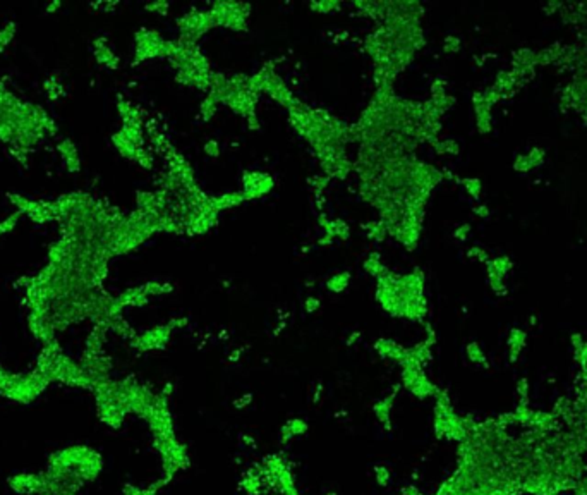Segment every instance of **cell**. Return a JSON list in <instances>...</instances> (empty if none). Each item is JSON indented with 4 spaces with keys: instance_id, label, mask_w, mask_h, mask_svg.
<instances>
[{
    "instance_id": "cell-23",
    "label": "cell",
    "mask_w": 587,
    "mask_h": 495,
    "mask_svg": "<svg viewBox=\"0 0 587 495\" xmlns=\"http://www.w3.org/2000/svg\"><path fill=\"white\" fill-rule=\"evenodd\" d=\"M526 332L519 329H512L510 336H508V354H510V361H515L522 353L524 346H526Z\"/></svg>"
},
{
    "instance_id": "cell-27",
    "label": "cell",
    "mask_w": 587,
    "mask_h": 495,
    "mask_svg": "<svg viewBox=\"0 0 587 495\" xmlns=\"http://www.w3.org/2000/svg\"><path fill=\"white\" fill-rule=\"evenodd\" d=\"M43 90H45V93H47V97L50 98V100H59V98H62L66 95L64 83L61 81V78H59V76H50L48 79H45Z\"/></svg>"
},
{
    "instance_id": "cell-18",
    "label": "cell",
    "mask_w": 587,
    "mask_h": 495,
    "mask_svg": "<svg viewBox=\"0 0 587 495\" xmlns=\"http://www.w3.org/2000/svg\"><path fill=\"white\" fill-rule=\"evenodd\" d=\"M57 152L61 155L62 164L69 172H79L81 171V157L77 152V146L74 145L72 139L64 138L57 143Z\"/></svg>"
},
{
    "instance_id": "cell-44",
    "label": "cell",
    "mask_w": 587,
    "mask_h": 495,
    "mask_svg": "<svg viewBox=\"0 0 587 495\" xmlns=\"http://www.w3.org/2000/svg\"><path fill=\"white\" fill-rule=\"evenodd\" d=\"M242 351H244V349H235V351H232V353L228 354V361H230V363H234V361H239V360H241Z\"/></svg>"
},
{
    "instance_id": "cell-42",
    "label": "cell",
    "mask_w": 587,
    "mask_h": 495,
    "mask_svg": "<svg viewBox=\"0 0 587 495\" xmlns=\"http://www.w3.org/2000/svg\"><path fill=\"white\" fill-rule=\"evenodd\" d=\"M467 255L472 256V258H479L481 262H486V260H488V255H486V253H484L483 249H479V248H472V249H469V253H467Z\"/></svg>"
},
{
    "instance_id": "cell-7",
    "label": "cell",
    "mask_w": 587,
    "mask_h": 495,
    "mask_svg": "<svg viewBox=\"0 0 587 495\" xmlns=\"http://www.w3.org/2000/svg\"><path fill=\"white\" fill-rule=\"evenodd\" d=\"M217 26L232 31H248L251 6L244 2H215L210 6Z\"/></svg>"
},
{
    "instance_id": "cell-15",
    "label": "cell",
    "mask_w": 587,
    "mask_h": 495,
    "mask_svg": "<svg viewBox=\"0 0 587 495\" xmlns=\"http://www.w3.org/2000/svg\"><path fill=\"white\" fill-rule=\"evenodd\" d=\"M400 387H402V385H397L390 394H386L385 398L378 399V401L372 405V413H375L376 421H378L385 430H392V411H393V405H395V398L397 394H399Z\"/></svg>"
},
{
    "instance_id": "cell-46",
    "label": "cell",
    "mask_w": 587,
    "mask_h": 495,
    "mask_svg": "<svg viewBox=\"0 0 587 495\" xmlns=\"http://www.w3.org/2000/svg\"><path fill=\"white\" fill-rule=\"evenodd\" d=\"M241 438H244V440H242V444H244V445L255 447V438H252L251 435H241Z\"/></svg>"
},
{
    "instance_id": "cell-10",
    "label": "cell",
    "mask_w": 587,
    "mask_h": 495,
    "mask_svg": "<svg viewBox=\"0 0 587 495\" xmlns=\"http://www.w3.org/2000/svg\"><path fill=\"white\" fill-rule=\"evenodd\" d=\"M7 487L17 495H47L48 482L45 472H19L7 478Z\"/></svg>"
},
{
    "instance_id": "cell-19",
    "label": "cell",
    "mask_w": 587,
    "mask_h": 495,
    "mask_svg": "<svg viewBox=\"0 0 587 495\" xmlns=\"http://www.w3.org/2000/svg\"><path fill=\"white\" fill-rule=\"evenodd\" d=\"M117 112H119V115H121L122 124L145 126L141 110H139V108L136 107V105L132 104L131 100H128V98L122 97V95H119V97H117Z\"/></svg>"
},
{
    "instance_id": "cell-11",
    "label": "cell",
    "mask_w": 587,
    "mask_h": 495,
    "mask_svg": "<svg viewBox=\"0 0 587 495\" xmlns=\"http://www.w3.org/2000/svg\"><path fill=\"white\" fill-rule=\"evenodd\" d=\"M275 188V179L268 172L246 171L242 174V196L246 202H255L268 196Z\"/></svg>"
},
{
    "instance_id": "cell-30",
    "label": "cell",
    "mask_w": 587,
    "mask_h": 495,
    "mask_svg": "<svg viewBox=\"0 0 587 495\" xmlns=\"http://www.w3.org/2000/svg\"><path fill=\"white\" fill-rule=\"evenodd\" d=\"M431 146H433L440 155H459L460 152L459 145H457L453 139H437Z\"/></svg>"
},
{
    "instance_id": "cell-43",
    "label": "cell",
    "mask_w": 587,
    "mask_h": 495,
    "mask_svg": "<svg viewBox=\"0 0 587 495\" xmlns=\"http://www.w3.org/2000/svg\"><path fill=\"white\" fill-rule=\"evenodd\" d=\"M323 396V385L321 384H316L315 385V391H312V401L318 402L319 399H321Z\"/></svg>"
},
{
    "instance_id": "cell-40",
    "label": "cell",
    "mask_w": 587,
    "mask_h": 495,
    "mask_svg": "<svg viewBox=\"0 0 587 495\" xmlns=\"http://www.w3.org/2000/svg\"><path fill=\"white\" fill-rule=\"evenodd\" d=\"M251 402H252V394H249V392H248V394L234 399V402H232V405H234L235 409H246L248 406H251Z\"/></svg>"
},
{
    "instance_id": "cell-39",
    "label": "cell",
    "mask_w": 587,
    "mask_h": 495,
    "mask_svg": "<svg viewBox=\"0 0 587 495\" xmlns=\"http://www.w3.org/2000/svg\"><path fill=\"white\" fill-rule=\"evenodd\" d=\"M319 308H321V301H319L316 296H308L304 300V311H306V313L312 315V313H316Z\"/></svg>"
},
{
    "instance_id": "cell-32",
    "label": "cell",
    "mask_w": 587,
    "mask_h": 495,
    "mask_svg": "<svg viewBox=\"0 0 587 495\" xmlns=\"http://www.w3.org/2000/svg\"><path fill=\"white\" fill-rule=\"evenodd\" d=\"M328 184H330V177L325 174L312 175V177L309 179V186H311L315 196H323V193H325V189L328 188Z\"/></svg>"
},
{
    "instance_id": "cell-38",
    "label": "cell",
    "mask_w": 587,
    "mask_h": 495,
    "mask_svg": "<svg viewBox=\"0 0 587 495\" xmlns=\"http://www.w3.org/2000/svg\"><path fill=\"white\" fill-rule=\"evenodd\" d=\"M203 150H205V153L208 157H212V159H219L220 157V143L217 142V139H208V142L205 143V146H203Z\"/></svg>"
},
{
    "instance_id": "cell-16",
    "label": "cell",
    "mask_w": 587,
    "mask_h": 495,
    "mask_svg": "<svg viewBox=\"0 0 587 495\" xmlns=\"http://www.w3.org/2000/svg\"><path fill=\"white\" fill-rule=\"evenodd\" d=\"M93 55L98 64L107 69H112V71L119 69V66H121V59L112 50V47L108 45V40L105 37H98L93 40Z\"/></svg>"
},
{
    "instance_id": "cell-47",
    "label": "cell",
    "mask_w": 587,
    "mask_h": 495,
    "mask_svg": "<svg viewBox=\"0 0 587 495\" xmlns=\"http://www.w3.org/2000/svg\"><path fill=\"white\" fill-rule=\"evenodd\" d=\"M474 212H476L479 217H488V208H486V206H483V205H481L479 208L474 210Z\"/></svg>"
},
{
    "instance_id": "cell-4",
    "label": "cell",
    "mask_w": 587,
    "mask_h": 495,
    "mask_svg": "<svg viewBox=\"0 0 587 495\" xmlns=\"http://www.w3.org/2000/svg\"><path fill=\"white\" fill-rule=\"evenodd\" d=\"M48 382L37 370L12 373L0 363V396L16 405H31L47 391Z\"/></svg>"
},
{
    "instance_id": "cell-20",
    "label": "cell",
    "mask_w": 587,
    "mask_h": 495,
    "mask_svg": "<svg viewBox=\"0 0 587 495\" xmlns=\"http://www.w3.org/2000/svg\"><path fill=\"white\" fill-rule=\"evenodd\" d=\"M309 430V425L308 421H304L302 418H290V420H287L286 423L282 425V428H280V442L282 444H287V442H290L292 438L302 437V435L306 434V431Z\"/></svg>"
},
{
    "instance_id": "cell-45",
    "label": "cell",
    "mask_w": 587,
    "mask_h": 495,
    "mask_svg": "<svg viewBox=\"0 0 587 495\" xmlns=\"http://www.w3.org/2000/svg\"><path fill=\"white\" fill-rule=\"evenodd\" d=\"M62 7V3L61 2H54V3H48L47 6V14H52V12H57L59 9H61Z\"/></svg>"
},
{
    "instance_id": "cell-12",
    "label": "cell",
    "mask_w": 587,
    "mask_h": 495,
    "mask_svg": "<svg viewBox=\"0 0 587 495\" xmlns=\"http://www.w3.org/2000/svg\"><path fill=\"white\" fill-rule=\"evenodd\" d=\"M318 224L323 229V237L318 241L319 246H332L335 241H346L350 237L349 224L342 219H328L325 212H319Z\"/></svg>"
},
{
    "instance_id": "cell-13",
    "label": "cell",
    "mask_w": 587,
    "mask_h": 495,
    "mask_svg": "<svg viewBox=\"0 0 587 495\" xmlns=\"http://www.w3.org/2000/svg\"><path fill=\"white\" fill-rule=\"evenodd\" d=\"M239 489L246 495H261L263 492H266V490H270L263 465H255L249 469H246L241 482H239Z\"/></svg>"
},
{
    "instance_id": "cell-26",
    "label": "cell",
    "mask_w": 587,
    "mask_h": 495,
    "mask_svg": "<svg viewBox=\"0 0 587 495\" xmlns=\"http://www.w3.org/2000/svg\"><path fill=\"white\" fill-rule=\"evenodd\" d=\"M167 483V480L161 478L160 482L153 483V485L150 487H145V489H143V487L132 485V483H126L124 489H122V495H158L161 487H165Z\"/></svg>"
},
{
    "instance_id": "cell-35",
    "label": "cell",
    "mask_w": 587,
    "mask_h": 495,
    "mask_svg": "<svg viewBox=\"0 0 587 495\" xmlns=\"http://www.w3.org/2000/svg\"><path fill=\"white\" fill-rule=\"evenodd\" d=\"M460 182H462L464 189H466V193L470 196V198L479 200V196H481V181H479V179H464V181H460Z\"/></svg>"
},
{
    "instance_id": "cell-22",
    "label": "cell",
    "mask_w": 587,
    "mask_h": 495,
    "mask_svg": "<svg viewBox=\"0 0 587 495\" xmlns=\"http://www.w3.org/2000/svg\"><path fill=\"white\" fill-rule=\"evenodd\" d=\"M349 284H350V272H346V270H344V272L332 273V275L326 279L325 287L330 291V293L340 294L349 287Z\"/></svg>"
},
{
    "instance_id": "cell-25",
    "label": "cell",
    "mask_w": 587,
    "mask_h": 495,
    "mask_svg": "<svg viewBox=\"0 0 587 495\" xmlns=\"http://www.w3.org/2000/svg\"><path fill=\"white\" fill-rule=\"evenodd\" d=\"M219 107H220V101L217 100V98L213 97L212 93H206V97L203 98L201 104H199V108H198V114H199V117H201V121L203 122L212 121V119L215 117Z\"/></svg>"
},
{
    "instance_id": "cell-8",
    "label": "cell",
    "mask_w": 587,
    "mask_h": 495,
    "mask_svg": "<svg viewBox=\"0 0 587 495\" xmlns=\"http://www.w3.org/2000/svg\"><path fill=\"white\" fill-rule=\"evenodd\" d=\"M215 17L212 10L208 9H192L189 12L182 14L177 19V28L181 31V40L198 43L203 35L208 33L212 28H215Z\"/></svg>"
},
{
    "instance_id": "cell-34",
    "label": "cell",
    "mask_w": 587,
    "mask_h": 495,
    "mask_svg": "<svg viewBox=\"0 0 587 495\" xmlns=\"http://www.w3.org/2000/svg\"><path fill=\"white\" fill-rule=\"evenodd\" d=\"M135 162L138 164V165H141L143 168H148V171H151V168H153V165H155V155H153V152H150V150H146L145 146H143V148H139L138 155H136V159H135Z\"/></svg>"
},
{
    "instance_id": "cell-31",
    "label": "cell",
    "mask_w": 587,
    "mask_h": 495,
    "mask_svg": "<svg viewBox=\"0 0 587 495\" xmlns=\"http://www.w3.org/2000/svg\"><path fill=\"white\" fill-rule=\"evenodd\" d=\"M372 475H375L376 483H378L379 487H388L390 482H392V472H390V468L386 465H376L375 468H372Z\"/></svg>"
},
{
    "instance_id": "cell-2",
    "label": "cell",
    "mask_w": 587,
    "mask_h": 495,
    "mask_svg": "<svg viewBox=\"0 0 587 495\" xmlns=\"http://www.w3.org/2000/svg\"><path fill=\"white\" fill-rule=\"evenodd\" d=\"M94 394V408H97V416L101 423L112 430H119L126 423L129 411L128 399H126L122 380L103 382L93 391Z\"/></svg>"
},
{
    "instance_id": "cell-28",
    "label": "cell",
    "mask_w": 587,
    "mask_h": 495,
    "mask_svg": "<svg viewBox=\"0 0 587 495\" xmlns=\"http://www.w3.org/2000/svg\"><path fill=\"white\" fill-rule=\"evenodd\" d=\"M466 354H467V358H469L470 363L477 365V367H486V365H488L486 354H484L483 347H481L477 342H469V344H467V346H466Z\"/></svg>"
},
{
    "instance_id": "cell-21",
    "label": "cell",
    "mask_w": 587,
    "mask_h": 495,
    "mask_svg": "<svg viewBox=\"0 0 587 495\" xmlns=\"http://www.w3.org/2000/svg\"><path fill=\"white\" fill-rule=\"evenodd\" d=\"M361 229L366 233L368 240L375 241V243H383V241H385L386 237L390 236L388 227H386V224L379 219L363 224V226H361Z\"/></svg>"
},
{
    "instance_id": "cell-41",
    "label": "cell",
    "mask_w": 587,
    "mask_h": 495,
    "mask_svg": "<svg viewBox=\"0 0 587 495\" xmlns=\"http://www.w3.org/2000/svg\"><path fill=\"white\" fill-rule=\"evenodd\" d=\"M470 234V226L469 224H462V226H459L455 229V233H453V237L459 241H466L467 237H469Z\"/></svg>"
},
{
    "instance_id": "cell-6",
    "label": "cell",
    "mask_w": 587,
    "mask_h": 495,
    "mask_svg": "<svg viewBox=\"0 0 587 495\" xmlns=\"http://www.w3.org/2000/svg\"><path fill=\"white\" fill-rule=\"evenodd\" d=\"M188 325V318L186 317H177L172 318L167 324L155 325V327L145 330V332L138 333L132 337L129 342L135 347L138 353H150V351H160L165 349L170 342L172 336H174L175 330H181Z\"/></svg>"
},
{
    "instance_id": "cell-48",
    "label": "cell",
    "mask_w": 587,
    "mask_h": 495,
    "mask_svg": "<svg viewBox=\"0 0 587 495\" xmlns=\"http://www.w3.org/2000/svg\"><path fill=\"white\" fill-rule=\"evenodd\" d=\"M359 337H361V333H359V332H354V333H352V336H350V337H349V339H347V346H352V344H354V340H356V339H359Z\"/></svg>"
},
{
    "instance_id": "cell-14",
    "label": "cell",
    "mask_w": 587,
    "mask_h": 495,
    "mask_svg": "<svg viewBox=\"0 0 587 495\" xmlns=\"http://www.w3.org/2000/svg\"><path fill=\"white\" fill-rule=\"evenodd\" d=\"M372 347H375V351L378 353V356L381 358V360L390 361V363H395L399 365V367H404V363H406L407 347L402 346V344L395 342V340L381 337V339L376 340Z\"/></svg>"
},
{
    "instance_id": "cell-5",
    "label": "cell",
    "mask_w": 587,
    "mask_h": 495,
    "mask_svg": "<svg viewBox=\"0 0 587 495\" xmlns=\"http://www.w3.org/2000/svg\"><path fill=\"white\" fill-rule=\"evenodd\" d=\"M175 50V41L165 40L158 31L139 28L135 35V61L132 66H139L151 59H168Z\"/></svg>"
},
{
    "instance_id": "cell-33",
    "label": "cell",
    "mask_w": 587,
    "mask_h": 495,
    "mask_svg": "<svg viewBox=\"0 0 587 495\" xmlns=\"http://www.w3.org/2000/svg\"><path fill=\"white\" fill-rule=\"evenodd\" d=\"M309 9L316 14H330L335 12V10L342 9V3L340 2H311L309 3Z\"/></svg>"
},
{
    "instance_id": "cell-17",
    "label": "cell",
    "mask_w": 587,
    "mask_h": 495,
    "mask_svg": "<svg viewBox=\"0 0 587 495\" xmlns=\"http://www.w3.org/2000/svg\"><path fill=\"white\" fill-rule=\"evenodd\" d=\"M488 263V279L495 293H505V275L510 270L512 263L508 258H495Z\"/></svg>"
},
{
    "instance_id": "cell-49",
    "label": "cell",
    "mask_w": 587,
    "mask_h": 495,
    "mask_svg": "<svg viewBox=\"0 0 587 495\" xmlns=\"http://www.w3.org/2000/svg\"><path fill=\"white\" fill-rule=\"evenodd\" d=\"M326 495H335V494H333V492H330V494H326Z\"/></svg>"
},
{
    "instance_id": "cell-24",
    "label": "cell",
    "mask_w": 587,
    "mask_h": 495,
    "mask_svg": "<svg viewBox=\"0 0 587 495\" xmlns=\"http://www.w3.org/2000/svg\"><path fill=\"white\" fill-rule=\"evenodd\" d=\"M363 269H364V272L369 273L371 277H375V279H378V277L381 275L383 272H385L386 266L383 265L381 255H379V251L372 249V251L369 253V255L366 256V260H364V263H363Z\"/></svg>"
},
{
    "instance_id": "cell-37",
    "label": "cell",
    "mask_w": 587,
    "mask_h": 495,
    "mask_svg": "<svg viewBox=\"0 0 587 495\" xmlns=\"http://www.w3.org/2000/svg\"><path fill=\"white\" fill-rule=\"evenodd\" d=\"M443 50H445V54H457L460 50V38L446 37L443 41Z\"/></svg>"
},
{
    "instance_id": "cell-9",
    "label": "cell",
    "mask_w": 587,
    "mask_h": 495,
    "mask_svg": "<svg viewBox=\"0 0 587 495\" xmlns=\"http://www.w3.org/2000/svg\"><path fill=\"white\" fill-rule=\"evenodd\" d=\"M402 387L417 399H435L441 391L428 378L424 367L421 365L402 367Z\"/></svg>"
},
{
    "instance_id": "cell-29",
    "label": "cell",
    "mask_w": 587,
    "mask_h": 495,
    "mask_svg": "<svg viewBox=\"0 0 587 495\" xmlns=\"http://www.w3.org/2000/svg\"><path fill=\"white\" fill-rule=\"evenodd\" d=\"M16 33H17V26L14 21H9V23L0 30V52H3L10 43H12Z\"/></svg>"
},
{
    "instance_id": "cell-1",
    "label": "cell",
    "mask_w": 587,
    "mask_h": 495,
    "mask_svg": "<svg viewBox=\"0 0 587 495\" xmlns=\"http://www.w3.org/2000/svg\"><path fill=\"white\" fill-rule=\"evenodd\" d=\"M105 459L86 444H71L52 452L47 459V495H77L88 483L100 478Z\"/></svg>"
},
{
    "instance_id": "cell-3",
    "label": "cell",
    "mask_w": 587,
    "mask_h": 495,
    "mask_svg": "<svg viewBox=\"0 0 587 495\" xmlns=\"http://www.w3.org/2000/svg\"><path fill=\"white\" fill-rule=\"evenodd\" d=\"M477 427V421L470 416H462L455 413L452 402H450L448 394L440 391V394L435 398V416H433V430L438 438L453 442H464Z\"/></svg>"
},
{
    "instance_id": "cell-36",
    "label": "cell",
    "mask_w": 587,
    "mask_h": 495,
    "mask_svg": "<svg viewBox=\"0 0 587 495\" xmlns=\"http://www.w3.org/2000/svg\"><path fill=\"white\" fill-rule=\"evenodd\" d=\"M145 9L150 10V12H153V14H158V16H167L168 9H170V3H168V2H151V3H146Z\"/></svg>"
}]
</instances>
